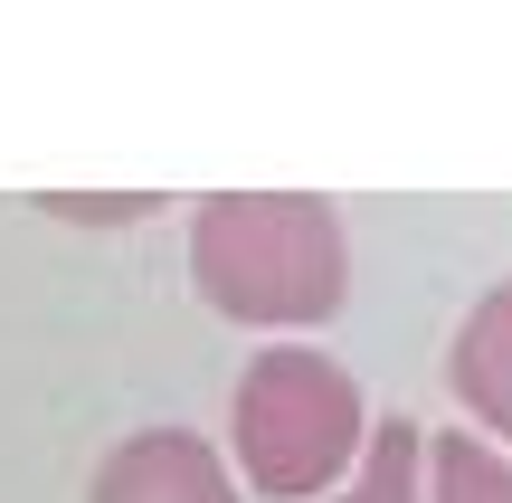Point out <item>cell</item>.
<instances>
[{
	"instance_id": "obj_6",
	"label": "cell",
	"mask_w": 512,
	"mask_h": 503,
	"mask_svg": "<svg viewBox=\"0 0 512 503\" xmlns=\"http://www.w3.org/2000/svg\"><path fill=\"white\" fill-rule=\"evenodd\" d=\"M418 456H427V428L418 418H389V428L361 437V466H351L323 503H418Z\"/></svg>"
},
{
	"instance_id": "obj_4",
	"label": "cell",
	"mask_w": 512,
	"mask_h": 503,
	"mask_svg": "<svg viewBox=\"0 0 512 503\" xmlns=\"http://www.w3.org/2000/svg\"><path fill=\"white\" fill-rule=\"evenodd\" d=\"M446 390H456V409L484 428V447L512 456V276L484 285L475 314L456 323V342H446Z\"/></svg>"
},
{
	"instance_id": "obj_1",
	"label": "cell",
	"mask_w": 512,
	"mask_h": 503,
	"mask_svg": "<svg viewBox=\"0 0 512 503\" xmlns=\"http://www.w3.org/2000/svg\"><path fill=\"white\" fill-rule=\"evenodd\" d=\"M190 285L228 323L313 333L351 304L342 209L313 190H209L190 209Z\"/></svg>"
},
{
	"instance_id": "obj_5",
	"label": "cell",
	"mask_w": 512,
	"mask_h": 503,
	"mask_svg": "<svg viewBox=\"0 0 512 503\" xmlns=\"http://www.w3.org/2000/svg\"><path fill=\"white\" fill-rule=\"evenodd\" d=\"M418 503H512V456L484 447V437H465V428L427 437V456H418Z\"/></svg>"
},
{
	"instance_id": "obj_2",
	"label": "cell",
	"mask_w": 512,
	"mask_h": 503,
	"mask_svg": "<svg viewBox=\"0 0 512 503\" xmlns=\"http://www.w3.org/2000/svg\"><path fill=\"white\" fill-rule=\"evenodd\" d=\"M361 437H370L361 380L313 342H266L228 390V447H238L228 475L266 503H323L361 466Z\"/></svg>"
},
{
	"instance_id": "obj_3",
	"label": "cell",
	"mask_w": 512,
	"mask_h": 503,
	"mask_svg": "<svg viewBox=\"0 0 512 503\" xmlns=\"http://www.w3.org/2000/svg\"><path fill=\"white\" fill-rule=\"evenodd\" d=\"M86 503H238V475L200 428H133L124 447H105Z\"/></svg>"
},
{
	"instance_id": "obj_7",
	"label": "cell",
	"mask_w": 512,
	"mask_h": 503,
	"mask_svg": "<svg viewBox=\"0 0 512 503\" xmlns=\"http://www.w3.org/2000/svg\"><path fill=\"white\" fill-rule=\"evenodd\" d=\"M38 209H48V219H76V228H124V219H152V190H38Z\"/></svg>"
}]
</instances>
